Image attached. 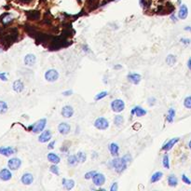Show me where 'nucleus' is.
I'll return each instance as SVG.
<instances>
[{
	"label": "nucleus",
	"instance_id": "obj_1",
	"mask_svg": "<svg viewBox=\"0 0 191 191\" xmlns=\"http://www.w3.org/2000/svg\"><path fill=\"white\" fill-rule=\"evenodd\" d=\"M128 162L129 161L126 159L125 157H123V158H115L111 161V165L116 172L121 173L126 170Z\"/></svg>",
	"mask_w": 191,
	"mask_h": 191
},
{
	"label": "nucleus",
	"instance_id": "obj_2",
	"mask_svg": "<svg viewBox=\"0 0 191 191\" xmlns=\"http://www.w3.org/2000/svg\"><path fill=\"white\" fill-rule=\"evenodd\" d=\"M16 38H17V33L14 29H12L11 31H9L4 35L2 34L0 36V43L5 47H9L16 40Z\"/></svg>",
	"mask_w": 191,
	"mask_h": 191
},
{
	"label": "nucleus",
	"instance_id": "obj_3",
	"mask_svg": "<svg viewBox=\"0 0 191 191\" xmlns=\"http://www.w3.org/2000/svg\"><path fill=\"white\" fill-rule=\"evenodd\" d=\"M46 124H47V119H41L38 121H36L35 124H33L30 127V129L32 130L34 134H39L44 130V129L46 127Z\"/></svg>",
	"mask_w": 191,
	"mask_h": 191
},
{
	"label": "nucleus",
	"instance_id": "obj_4",
	"mask_svg": "<svg viewBox=\"0 0 191 191\" xmlns=\"http://www.w3.org/2000/svg\"><path fill=\"white\" fill-rule=\"evenodd\" d=\"M125 104L121 99H116L111 102V109L116 113H120L124 110Z\"/></svg>",
	"mask_w": 191,
	"mask_h": 191
},
{
	"label": "nucleus",
	"instance_id": "obj_5",
	"mask_svg": "<svg viewBox=\"0 0 191 191\" xmlns=\"http://www.w3.org/2000/svg\"><path fill=\"white\" fill-rule=\"evenodd\" d=\"M94 127L96 129H98V130H106L109 127V122H108V120L106 119V117L100 116V117H98V119L95 120Z\"/></svg>",
	"mask_w": 191,
	"mask_h": 191
},
{
	"label": "nucleus",
	"instance_id": "obj_6",
	"mask_svg": "<svg viewBox=\"0 0 191 191\" xmlns=\"http://www.w3.org/2000/svg\"><path fill=\"white\" fill-rule=\"evenodd\" d=\"M59 78V73L55 69H49L45 73V79L49 82H55Z\"/></svg>",
	"mask_w": 191,
	"mask_h": 191
},
{
	"label": "nucleus",
	"instance_id": "obj_7",
	"mask_svg": "<svg viewBox=\"0 0 191 191\" xmlns=\"http://www.w3.org/2000/svg\"><path fill=\"white\" fill-rule=\"evenodd\" d=\"M22 165V160L18 158H12L8 161V167L11 171L18 170Z\"/></svg>",
	"mask_w": 191,
	"mask_h": 191
},
{
	"label": "nucleus",
	"instance_id": "obj_8",
	"mask_svg": "<svg viewBox=\"0 0 191 191\" xmlns=\"http://www.w3.org/2000/svg\"><path fill=\"white\" fill-rule=\"evenodd\" d=\"M92 182L96 186H101L106 183V176L102 173L96 172L92 177Z\"/></svg>",
	"mask_w": 191,
	"mask_h": 191
},
{
	"label": "nucleus",
	"instance_id": "obj_9",
	"mask_svg": "<svg viewBox=\"0 0 191 191\" xmlns=\"http://www.w3.org/2000/svg\"><path fill=\"white\" fill-rule=\"evenodd\" d=\"M50 139H51V133H50V130H46L42 131L41 134L38 137V141L40 143H43V144L49 142Z\"/></svg>",
	"mask_w": 191,
	"mask_h": 191
},
{
	"label": "nucleus",
	"instance_id": "obj_10",
	"mask_svg": "<svg viewBox=\"0 0 191 191\" xmlns=\"http://www.w3.org/2000/svg\"><path fill=\"white\" fill-rule=\"evenodd\" d=\"M70 130H71V127L68 123L66 122H62L61 124H59L58 126V130L59 133L63 135H66L70 133Z\"/></svg>",
	"mask_w": 191,
	"mask_h": 191
},
{
	"label": "nucleus",
	"instance_id": "obj_11",
	"mask_svg": "<svg viewBox=\"0 0 191 191\" xmlns=\"http://www.w3.org/2000/svg\"><path fill=\"white\" fill-rule=\"evenodd\" d=\"M12 177V173L9 169H2L0 171V180L2 181H9Z\"/></svg>",
	"mask_w": 191,
	"mask_h": 191
},
{
	"label": "nucleus",
	"instance_id": "obj_12",
	"mask_svg": "<svg viewBox=\"0 0 191 191\" xmlns=\"http://www.w3.org/2000/svg\"><path fill=\"white\" fill-rule=\"evenodd\" d=\"M21 181H22V183H23V185L29 186V185H31V184L34 182V176H33L32 173L26 172V173H24V174L22 176Z\"/></svg>",
	"mask_w": 191,
	"mask_h": 191
},
{
	"label": "nucleus",
	"instance_id": "obj_13",
	"mask_svg": "<svg viewBox=\"0 0 191 191\" xmlns=\"http://www.w3.org/2000/svg\"><path fill=\"white\" fill-rule=\"evenodd\" d=\"M74 115V109L71 106H64L62 109V116L65 119H70Z\"/></svg>",
	"mask_w": 191,
	"mask_h": 191
},
{
	"label": "nucleus",
	"instance_id": "obj_14",
	"mask_svg": "<svg viewBox=\"0 0 191 191\" xmlns=\"http://www.w3.org/2000/svg\"><path fill=\"white\" fill-rule=\"evenodd\" d=\"M15 149L11 146H1L0 148V155L5 156V157H9L14 154Z\"/></svg>",
	"mask_w": 191,
	"mask_h": 191
},
{
	"label": "nucleus",
	"instance_id": "obj_15",
	"mask_svg": "<svg viewBox=\"0 0 191 191\" xmlns=\"http://www.w3.org/2000/svg\"><path fill=\"white\" fill-rule=\"evenodd\" d=\"M12 89H13L14 92L20 93V92H22L24 90V84H23V82L22 80L17 79V80H15V81L13 82V84H12Z\"/></svg>",
	"mask_w": 191,
	"mask_h": 191
},
{
	"label": "nucleus",
	"instance_id": "obj_16",
	"mask_svg": "<svg viewBox=\"0 0 191 191\" xmlns=\"http://www.w3.org/2000/svg\"><path fill=\"white\" fill-rule=\"evenodd\" d=\"M36 57L35 54L29 53L24 57V64L27 66H33L36 64Z\"/></svg>",
	"mask_w": 191,
	"mask_h": 191
},
{
	"label": "nucleus",
	"instance_id": "obj_17",
	"mask_svg": "<svg viewBox=\"0 0 191 191\" xmlns=\"http://www.w3.org/2000/svg\"><path fill=\"white\" fill-rule=\"evenodd\" d=\"M141 75L137 74V73H131V74H130L128 76V80L130 82V83H133L134 85H137L139 84V82L141 81Z\"/></svg>",
	"mask_w": 191,
	"mask_h": 191
},
{
	"label": "nucleus",
	"instance_id": "obj_18",
	"mask_svg": "<svg viewBox=\"0 0 191 191\" xmlns=\"http://www.w3.org/2000/svg\"><path fill=\"white\" fill-rule=\"evenodd\" d=\"M179 138H172V139H171V140H169L163 146H162V149L163 150H165V151H169L170 149H172V148H173V145L177 143V142H179Z\"/></svg>",
	"mask_w": 191,
	"mask_h": 191
},
{
	"label": "nucleus",
	"instance_id": "obj_19",
	"mask_svg": "<svg viewBox=\"0 0 191 191\" xmlns=\"http://www.w3.org/2000/svg\"><path fill=\"white\" fill-rule=\"evenodd\" d=\"M187 15H188V9H187V7L185 4L181 5L179 12H178V17L181 20H185L187 17Z\"/></svg>",
	"mask_w": 191,
	"mask_h": 191
},
{
	"label": "nucleus",
	"instance_id": "obj_20",
	"mask_svg": "<svg viewBox=\"0 0 191 191\" xmlns=\"http://www.w3.org/2000/svg\"><path fill=\"white\" fill-rule=\"evenodd\" d=\"M130 114L133 115V116H136L141 117V116L146 115V111L144 108L140 107V106H135L134 108H133V110H131Z\"/></svg>",
	"mask_w": 191,
	"mask_h": 191
},
{
	"label": "nucleus",
	"instance_id": "obj_21",
	"mask_svg": "<svg viewBox=\"0 0 191 191\" xmlns=\"http://www.w3.org/2000/svg\"><path fill=\"white\" fill-rule=\"evenodd\" d=\"M47 158H48V160L50 162H51L53 164H58V163H60V161H61V158L55 153H49Z\"/></svg>",
	"mask_w": 191,
	"mask_h": 191
},
{
	"label": "nucleus",
	"instance_id": "obj_22",
	"mask_svg": "<svg viewBox=\"0 0 191 191\" xmlns=\"http://www.w3.org/2000/svg\"><path fill=\"white\" fill-rule=\"evenodd\" d=\"M108 149H109V151H110V153H111L112 156L116 157L117 155H119L120 146L117 145L116 143H111V144H109V145H108Z\"/></svg>",
	"mask_w": 191,
	"mask_h": 191
},
{
	"label": "nucleus",
	"instance_id": "obj_23",
	"mask_svg": "<svg viewBox=\"0 0 191 191\" xmlns=\"http://www.w3.org/2000/svg\"><path fill=\"white\" fill-rule=\"evenodd\" d=\"M63 186L66 190H71L75 186V181L72 179H63Z\"/></svg>",
	"mask_w": 191,
	"mask_h": 191
},
{
	"label": "nucleus",
	"instance_id": "obj_24",
	"mask_svg": "<svg viewBox=\"0 0 191 191\" xmlns=\"http://www.w3.org/2000/svg\"><path fill=\"white\" fill-rule=\"evenodd\" d=\"M168 184H169L170 186H172V187L176 186L178 185V179H177V177H176L174 174H171L169 177H168Z\"/></svg>",
	"mask_w": 191,
	"mask_h": 191
},
{
	"label": "nucleus",
	"instance_id": "obj_25",
	"mask_svg": "<svg viewBox=\"0 0 191 191\" xmlns=\"http://www.w3.org/2000/svg\"><path fill=\"white\" fill-rule=\"evenodd\" d=\"M13 21V17L10 15V14H9V13H5L4 15L1 17V22H2V23L3 24H9V23H11Z\"/></svg>",
	"mask_w": 191,
	"mask_h": 191
},
{
	"label": "nucleus",
	"instance_id": "obj_26",
	"mask_svg": "<svg viewBox=\"0 0 191 191\" xmlns=\"http://www.w3.org/2000/svg\"><path fill=\"white\" fill-rule=\"evenodd\" d=\"M67 161H68V164H69L70 166H76V165L79 162L78 159V157L75 156V155H71V156H69L68 158H67Z\"/></svg>",
	"mask_w": 191,
	"mask_h": 191
},
{
	"label": "nucleus",
	"instance_id": "obj_27",
	"mask_svg": "<svg viewBox=\"0 0 191 191\" xmlns=\"http://www.w3.org/2000/svg\"><path fill=\"white\" fill-rule=\"evenodd\" d=\"M162 176H163V173L161 172H156L151 176V183H157V182H158L161 178H162Z\"/></svg>",
	"mask_w": 191,
	"mask_h": 191
},
{
	"label": "nucleus",
	"instance_id": "obj_28",
	"mask_svg": "<svg viewBox=\"0 0 191 191\" xmlns=\"http://www.w3.org/2000/svg\"><path fill=\"white\" fill-rule=\"evenodd\" d=\"M174 116H175V110L173 108H170L167 114V121L169 123H172L174 120Z\"/></svg>",
	"mask_w": 191,
	"mask_h": 191
},
{
	"label": "nucleus",
	"instance_id": "obj_29",
	"mask_svg": "<svg viewBox=\"0 0 191 191\" xmlns=\"http://www.w3.org/2000/svg\"><path fill=\"white\" fill-rule=\"evenodd\" d=\"M124 122V119H123V116H120V115H117L115 116V119H114V123L116 126H120L122 125Z\"/></svg>",
	"mask_w": 191,
	"mask_h": 191
},
{
	"label": "nucleus",
	"instance_id": "obj_30",
	"mask_svg": "<svg viewBox=\"0 0 191 191\" xmlns=\"http://www.w3.org/2000/svg\"><path fill=\"white\" fill-rule=\"evenodd\" d=\"M166 63H167L169 65H173V64H175V63H176V57H175L174 55H172V54L168 55L167 58H166Z\"/></svg>",
	"mask_w": 191,
	"mask_h": 191
},
{
	"label": "nucleus",
	"instance_id": "obj_31",
	"mask_svg": "<svg viewBox=\"0 0 191 191\" xmlns=\"http://www.w3.org/2000/svg\"><path fill=\"white\" fill-rule=\"evenodd\" d=\"M8 111V105L4 101H0V115H3Z\"/></svg>",
	"mask_w": 191,
	"mask_h": 191
},
{
	"label": "nucleus",
	"instance_id": "obj_32",
	"mask_svg": "<svg viewBox=\"0 0 191 191\" xmlns=\"http://www.w3.org/2000/svg\"><path fill=\"white\" fill-rule=\"evenodd\" d=\"M162 164H163L164 168H166V169L170 168V160H169V156L167 154H165L162 158Z\"/></svg>",
	"mask_w": 191,
	"mask_h": 191
},
{
	"label": "nucleus",
	"instance_id": "obj_33",
	"mask_svg": "<svg viewBox=\"0 0 191 191\" xmlns=\"http://www.w3.org/2000/svg\"><path fill=\"white\" fill-rule=\"evenodd\" d=\"M77 157H78V159L79 162H85V161H86L87 156H86V154H85L84 152L79 151V152L78 153V155H77Z\"/></svg>",
	"mask_w": 191,
	"mask_h": 191
},
{
	"label": "nucleus",
	"instance_id": "obj_34",
	"mask_svg": "<svg viewBox=\"0 0 191 191\" xmlns=\"http://www.w3.org/2000/svg\"><path fill=\"white\" fill-rule=\"evenodd\" d=\"M184 106L187 109H191V96H188L184 101Z\"/></svg>",
	"mask_w": 191,
	"mask_h": 191
},
{
	"label": "nucleus",
	"instance_id": "obj_35",
	"mask_svg": "<svg viewBox=\"0 0 191 191\" xmlns=\"http://www.w3.org/2000/svg\"><path fill=\"white\" fill-rule=\"evenodd\" d=\"M106 96H107V92H101L100 93L96 94V96L94 97V100H95V101H99V100H101V99H102V98H105V97H106Z\"/></svg>",
	"mask_w": 191,
	"mask_h": 191
},
{
	"label": "nucleus",
	"instance_id": "obj_36",
	"mask_svg": "<svg viewBox=\"0 0 191 191\" xmlns=\"http://www.w3.org/2000/svg\"><path fill=\"white\" fill-rule=\"evenodd\" d=\"M96 173L95 171H92V172H87L85 174V179L86 180H89V179H92V177L94 176V174Z\"/></svg>",
	"mask_w": 191,
	"mask_h": 191
},
{
	"label": "nucleus",
	"instance_id": "obj_37",
	"mask_svg": "<svg viewBox=\"0 0 191 191\" xmlns=\"http://www.w3.org/2000/svg\"><path fill=\"white\" fill-rule=\"evenodd\" d=\"M50 172H51L52 173H54V174H56V175H58L59 173H60V172H59V168L57 167V164L52 165V166L50 168Z\"/></svg>",
	"mask_w": 191,
	"mask_h": 191
},
{
	"label": "nucleus",
	"instance_id": "obj_38",
	"mask_svg": "<svg viewBox=\"0 0 191 191\" xmlns=\"http://www.w3.org/2000/svg\"><path fill=\"white\" fill-rule=\"evenodd\" d=\"M182 181H183L185 184H186V185H191L190 179L187 177V176H186V174H183V175H182Z\"/></svg>",
	"mask_w": 191,
	"mask_h": 191
},
{
	"label": "nucleus",
	"instance_id": "obj_39",
	"mask_svg": "<svg viewBox=\"0 0 191 191\" xmlns=\"http://www.w3.org/2000/svg\"><path fill=\"white\" fill-rule=\"evenodd\" d=\"M0 79L3 80V81H7V80H8V78H7V74H6V73H1V72H0Z\"/></svg>",
	"mask_w": 191,
	"mask_h": 191
},
{
	"label": "nucleus",
	"instance_id": "obj_40",
	"mask_svg": "<svg viewBox=\"0 0 191 191\" xmlns=\"http://www.w3.org/2000/svg\"><path fill=\"white\" fill-rule=\"evenodd\" d=\"M117 188H119V186H117V183H116V182H115V183L110 186V190H111V191H116Z\"/></svg>",
	"mask_w": 191,
	"mask_h": 191
},
{
	"label": "nucleus",
	"instance_id": "obj_41",
	"mask_svg": "<svg viewBox=\"0 0 191 191\" xmlns=\"http://www.w3.org/2000/svg\"><path fill=\"white\" fill-rule=\"evenodd\" d=\"M148 102H149L150 106H154L155 102H156V99L155 98H149L148 99Z\"/></svg>",
	"mask_w": 191,
	"mask_h": 191
},
{
	"label": "nucleus",
	"instance_id": "obj_42",
	"mask_svg": "<svg viewBox=\"0 0 191 191\" xmlns=\"http://www.w3.org/2000/svg\"><path fill=\"white\" fill-rule=\"evenodd\" d=\"M54 144H55V141H52L51 143H50V144H49L48 148H49V149H52V148H54Z\"/></svg>",
	"mask_w": 191,
	"mask_h": 191
},
{
	"label": "nucleus",
	"instance_id": "obj_43",
	"mask_svg": "<svg viewBox=\"0 0 191 191\" xmlns=\"http://www.w3.org/2000/svg\"><path fill=\"white\" fill-rule=\"evenodd\" d=\"M181 42H182L183 44H186V45H188V44L190 43V40H189V39H185V38H182V39H181Z\"/></svg>",
	"mask_w": 191,
	"mask_h": 191
},
{
	"label": "nucleus",
	"instance_id": "obj_44",
	"mask_svg": "<svg viewBox=\"0 0 191 191\" xmlns=\"http://www.w3.org/2000/svg\"><path fill=\"white\" fill-rule=\"evenodd\" d=\"M19 1L21 3H23V4H29V3L32 1V0H19Z\"/></svg>",
	"mask_w": 191,
	"mask_h": 191
},
{
	"label": "nucleus",
	"instance_id": "obj_45",
	"mask_svg": "<svg viewBox=\"0 0 191 191\" xmlns=\"http://www.w3.org/2000/svg\"><path fill=\"white\" fill-rule=\"evenodd\" d=\"M72 93H73V92H72V91H67V92H63V94H64V95H65V96H66V95H67V96H69V95H71Z\"/></svg>",
	"mask_w": 191,
	"mask_h": 191
},
{
	"label": "nucleus",
	"instance_id": "obj_46",
	"mask_svg": "<svg viewBox=\"0 0 191 191\" xmlns=\"http://www.w3.org/2000/svg\"><path fill=\"white\" fill-rule=\"evenodd\" d=\"M187 67L189 68V70H191V58L188 60V62H187Z\"/></svg>",
	"mask_w": 191,
	"mask_h": 191
},
{
	"label": "nucleus",
	"instance_id": "obj_47",
	"mask_svg": "<svg viewBox=\"0 0 191 191\" xmlns=\"http://www.w3.org/2000/svg\"><path fill=\"white\" fill-rule=\"evenodd\" d=\"M171 18H172V21H174V22H175V21H176V18H175V16H174V15H173V14H172V16H171Z\"/></svg>",
	"mask_w": 191,
	"mask_h": 191
},
{
	"label": "nucleus",
	"instance_id": "obj_48",
	"mask_svg": "<svg viewBox=\"0 0 191 191\" xmlns=\"http://www.w3.org/2000/svg\"><path fill=\"white\" fill-rule=\"evenodd\" d=\"M185 30H186V31H191V28H190L189 26H187V27L185 28Z\"/></svg>",
	"mask_w": 191,
	"mask_h": 191
},
{
	"label": "nucleus",
	"instance_id": "obj_49",
	"mask_svg": "<svg viewBox=\"0 0 191 191\" xmlns=\"http://www.w3.org/2000/svg\"><path fill=\"white\" fill-rule=\"evenodd\" d=\"M188 146H189V148H190V150H191V141L189 142V144H188Z\"/></svg>",
	"mask_w": 191,
	"mask_h": 191
}]
</instances>
